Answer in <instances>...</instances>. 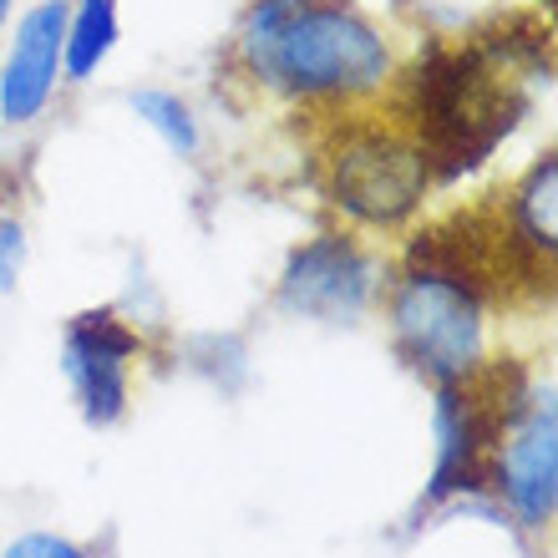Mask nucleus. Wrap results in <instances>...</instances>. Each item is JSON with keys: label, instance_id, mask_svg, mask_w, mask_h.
Returning <instances> with one entry per match:
<instances>
[{"label": "nucleus", "instance_id": "1", "mask_svg": "<svg viewBox=\"0 0 558 558\" xmlns=\"http://www.w3.org/2000/svg\"><path fill=\"white\" fill-rule=\"evenodd\" d=\"M254 72L300 97H361L391 76V51L366 15L340 0H300L265 46L244 51Z\"/></svg>", "mask_w": 558, "mask_h": 558}, {"label": "nucleus", "instance_id": "2", "mask_svg": "<svg viewBox=\"0 0 558 558\" xmlns=\"http://www.w3.org/2000/svg\"><path fill=\"white\" fill-rule=\"evenodd\" d=\"M391 330L401 355L437 386L468 381L483 366V305L441 275H412L391 294Z\"/></svg>", "mask_w": 558, "mask_h": 558}, {"label": "nucleus", "instance_id": "3", "mask_svg": "<svg viewBox=\"0 0 558 558\" xmlns=\"http://www.w3.org/2000/svg\"><path fill=\"white\" fill-rule=\"evenodd\" d=\"M432 162L412 137L361 128L330 158V193L361 223H401L422 204Z\"/></svg>", "mask_w": 558, "mask_h": 558}, {"label": "nucleus", "instance_id": "4", "mask_svg": "<svg viewBox=\"0 0 558 558\" xmlns=\"http://www.w3.org/2000/svg\"><path fill=\"white\" fill-rule=\"evenodd\" d=\"M371 294H376V259L340 234L310 239L279 275V305L325 325H351L371 305Z\"/></svg>", "mask_w": 558, "mask_h": 558}, {"label": "nucleus", "instance_id": "5", "mask_svg": "<svg viewBox=\"0 0 558 558\" xmlns=\"http://www.w3.org/2000/svg\"><path fill=\"white\" fill-rule=\"evenodd\" d=\"M137 355V330L118 310H87L66 325L61 366L72 381L87 426H112L128 412V361Z\"/></svg>", "mask_w": 558, "mask_h": 558}, {"label": "nucleus", "instance_id": "6", "mask_svg": "<svg viewBox=\"0 0 558 558\" xmlns=\"http://www.w3.org/2000/svg\"><path fill=\"white\" fill-rule=\"evenodd\" d=\"M502 437L508 441H498V462H493L502 498L523 529H544L558 502V422L548 391L544 401L523 407Z\"/></svg>", "mask_w": 558, "mask_h": 558}, {"label": "nucleus", "instance_id": "7", "mask_svg": "<svg viewBox=\"0 0 558 558\" xmlns=\"http://www.w3.org/2000/svg\"><path fill=\"white\" fill-rule=\"evenodd\" d=\"M61 41H66V0H41L21 15L0 66V118L11 128H26L46 112L61 76Z\"/></svg>", "mask_w": 558, "mask_h": 558}, {"label": "nucleus", "instance_id": "8", "mask_svg": "<svg viewBox=\"0 0 558 558\" xmlns=\"http://www.w3.org/2000/svg\"><path fill=\"white\" fill-rule=\"evenodd\" d=\"M493 437H498V416H487L468 386H437V468H432L426 502H447L457 493L483 487V452Z\"/></svg>", "mask_w": 558, "mask_h": 558}, {"label": "nucleus", "instance_id": "9", "mask_svg": "<svg viewBox=\"0 0 558 558\" xmlns=\"http://www.w3.org/2000/svg\"><path fill=\"white\" fill-rule=\"evenodd\" d=\"M118 46V0H82L66 11V41H61V72L87 82Z\"/></svg>", "mask_w": 558, "mask_h": 558}, {"label": "nucleus", "instance_id": "10", "mask_svg": "<svg viewBox=\"0 0 558 558\" xmlns=\"http://www.w3.org/2000/svg\"><path fill=\"white\" fill-rule=\"evenodd\" d=\"M554 189H558V162L544 158V162H533V173L529 183H523V193H518V223H523V239H529L533 250L554 254Z\"/></svg>", "mask_w": 558, "mask_h": 558}, {"label": "nucleus", "instance_id": "11", "mask_svg": "<svg viewBox=\"0 0 558 558\" xmlns=\"http://www.w3.org/2000/svg\"><path fill=\"white\" fill-rule=\"evenodd\" d=\"M128 102H133V112L162 137V143L173 147L178 158H193V147H198V122H193L189 102H178L173 92H158V87L133 92Z\"/></svg>", "mask_w": 558, "mask_h": 558}, {"label": "nucleus", "instance_id": "12", "mask_svg": "<svg viewBox=\"0 0 558 558\" xmlns=\"http://www.w3.org/2000/svg\"><path fill=\"white\" fill-rule=\"evenodd\" d=\"M0 558H92L82 544L61 538V533H21L15 544H5Z\"/></svg>", "mask_w": 558, "mask_h": 558}, {"label": "nucleus", "instance_id": "13", "mask_svg": "<svg viewBox=\"0 0 558 558\" xmlns=\"http://www.w3.org/2000/svg\"><path fill=\"white\" fill-rule=\"evenodd\" d=\"M26 269V229L15 219H0V294H11Z\"/></svg>", "mask_w": 558, "mask_h": 558}, {"label": "nucleus", "instance_id": "14", "mask_svg": "<svg viewBox=\"0 0 558 558\" xmlns=\"http://www.w3.org/2000/svg\"><path fill=\"white\" fill-rule=\"evenodd\" d=\"M5 15H11V0H0V21H5Z\"/></svg>", "mask_w": 558, "mask_h": 558}]
</instances>
